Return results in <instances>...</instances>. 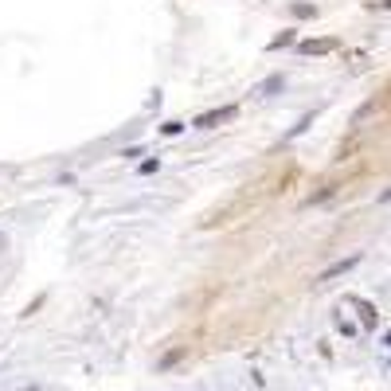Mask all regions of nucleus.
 Masks as SVG:
<instances>
[{
  "label": "nucleus",
  "mask_w": 391,
  "mask_h": 391,
  "mask_svg": "<svg viewBox=\"0 0 391 391\" xmlns=\"http://www.w3.org/2000/svg\"><path fill=\"white\" fill-rule=\"evenodd\" d=\"M227 118H235V106H215V110L200 114V118H196V126H200V129H212V126H219V121H227Z\"/></svg>",
  "instance_id": "f257e3e1"
},
{
  "label": "nucleus",
  "mask_w": 391,
  "mask_h": 391,
  "mask_svg": "<svg viewBox=\"0 0 391 391\" xmlns=\"http://www.w3.org/2000/svg\"><path fill=\"white\" fill-rule=\"evenodd\" d=\"M332 47H337V40H332V35H329V40H301L298 43L301 55H325V52H332Z\"/></svg>",
  "instance_id": "f03ea898"
},
{
  "label": "nucleus",
  "mask_w": 391,
  "mask_h": 391,
  "mask_svg": "<svg viewBox=\"0 0 391 391\" xmlns=\"http://www.w3.org/2000/svg\"><path fill=\"white\" fill-rule=\"evenodd\" d=\"M360 317H364V325H375V309L368 301H360Z\"/></svg>",
  "instance_id": "7ed1b4c3"
},
{
  "label": "nucleus",
  "mask_w": 391,
  "mask_h": 391,
  "mask_svg": "<svg viewBox=\"0 0 391 391\" xmlns=\"http://www.w3.org/2000/svg\"><path fill=\"white\" fill-rule=\"evenodd\" d=\"M289 40H294V32H282V35H278V40H274V43H270V47H286V43H289Z\"/></svg>",
  "instance_id": "20e7f679"
},
{
  "label": "nucleus",
  "mask_w": 391,
  "mask_h": 391,
  "mask_svg": "<svg viewBox=\"0 0 391 391\" xmlns=\"http://www.w3.org/2000/svg\"><path fill=\"white\" fill-rule=\"evenodd\" d=\"M372 8H391V0H375Z\"/></svg>",
  "instance_id": "39448f33"
},
{
  "label": "nucleus",
  "mask_w": 391,
  "mask_h": 391,
  "mask_svg": "<svg viewBox=\"0 0 391 391\" xmlns=\"http://www.w3.org/2000/svg\"><path fill=\"white\" fill-rule=\"evenodd\" d=\"M387 344H391V332H387Z\"/></svg>",
  "instance_id": "423d86ee"
},
{
  "label": "nucleus",
  "mask_w": 391,
  "mask_h": 391,
  "mask_svg": "<svg viewBox=\"0 0 391 391\" xmlns=\"http://www.w3.org/2000/svg\"><path fill=\"white\" fill-rule=\"evenodd\" d=\"M28 391H32V387H28Z\"/></svg>",
  "instance_id": "0eeeda50"
}]
</instances>
